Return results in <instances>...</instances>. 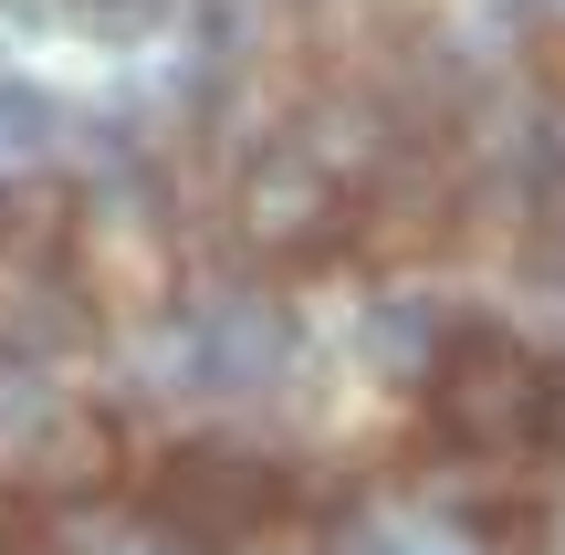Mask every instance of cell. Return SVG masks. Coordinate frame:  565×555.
<instances>
[{
	"instance_id": "3",
	"label": "cell",
	"mask_w": 565,
	"mask_h": 555,
	"mask_svg": "<svg viewBox=\"0 0 565 555\" xmlns=\"http://www.w3.org/2000/svg\"><path fill=\"white\" fill-rule=\"evenodd\" d=\"M231 231H242V252L294 263V273L303 263H345V252H356V189H345L315 147H263V158H242V179H231Z\"/></svg>"
},
{
	"instance_id": "10",
	"label": "cell",
	"mask_w": 565,
	"mask_h": 555,
	"mask_svg": "<svg viewBox=\"0 0 565 555\" xmlns=\"http://www.w3.org/2000/svg\"><path fill=\"white\" fill-rule=\"evenodd\" d=\"M545 252H555V273H565V242H545Z\"/></svg>"
},
{
	"instance_id": "6",
	"label": "cell",
	"mask_w": 565,
	"mask_h": 555,
	"mask_svg": "<svg viewBox=\"0 0 565 555\" xmlns=\"http://www.w3.org/2000/svg\"><path fill=\"white\" fill-rule=\"evenodd\" d=\"M84 252V189L74 179H0V293L74 273Z\"/></svg>"
},
{
	"instance_id": "9",
	"label": "cell",
	"mask_w": 565,
	"mask_h": 555,
	"mask_svg": "<svg viewBox=\"0 0 565 555\" xmlns=\"http://www.w3.org/2000/svg\"><path fill=\"white\" fill-rule=\"evenodd\" d=\"M545 451H565V356H555V398H545Z\"/></svg>"
},
{
	"instance_id": "4",
	"label": "cell",
	"mask_w": 565,
	"mask_h": 555,
	"mask_svg": "<svg viewBox=\"0 0 565 555\" xmlns=\"http://www.w3.org/2000/svg\"><path fill=\"white\" fill-rule=\"evenodd\" d=\"M11 461H21V482H32L42 503H105L126 482V430L105 409H32L21 419V440H11Z\"/></svg>"
},
{
	"instance_id": "5",
	"label": "cell",
	"mask_w": 565,
	"mask_h": 555,
	"mask_svg": "<svg viewBox=\"0 0 565 555\" xmlns=\"http://www.w3.org/2000/svg\"><path fill=\"white\" fill-rule=\"evenodd\" d=\"M461 325H471V314L450 305V293L387 284V293H366V314H356V367L387 377V388H429V367L461 346Z\"/></svg>"
},
{
	"instance_id": "7",
	"label": "cell",
	"mask_w": 565,
	"mask_h": 555,
	"mask_svg": "<svg viewBox=\"0 0 565 555\" xmlns=\"http://www.w3.org/2000/svg\"><path fill=\"white\" fill-rule=\"evenodd\" d=\"M95 335H105V293L84 284V273H42V284L0 293V346H11L21 367H74Z\"/></svg>"
},
{
	"instance_id": "2",
	"label": "cell",
	"mask_w": 565,
	"mask_h": 555,
	"mask_svg": "<svg viewBox=\"0 0 565 555\" xmlns=\"http://www.w3.org/2000/svg\"><path fill=\"white\" fill-rule=\"evenodd\" d=\"M294 482H303L294 461L252 451V440H168V451L147 461L137 503H147V524H158L168 545H189V555H231L242 535H263V524L303 514Z\"/></svg>"
},
{
	"instance_id": "1",
	"label": "cell",
	"mask_w": 565,
	"mask_h": 555,
	"mask_svg": "<svg viewBox=\"0 0 565 555\" xmlns=\"http://www.w3.org/2000/svg\"><path fill=\"white\" fill-rule=\"evenodd\" d=\"M545 398H555L545 346H524L513 325H461V346L419 388V419L450 461H513V451H545Z\"/></svg>"
},
{
	"instance_id": "8",
	"label": "cell",
	"mask_w": 565,
	"mask_h": 555,
	"mask_svg": "<svg viewBox=\"0 0 565 555\" xmlns=\"http://www.w3.org/2000/svg\"><path fill=\"white\" fill-rule=\"evenodd\" d=\"M0 555H63V545H53V514H42L32 482H0Z\"/></svg>"
}]
</instances>
